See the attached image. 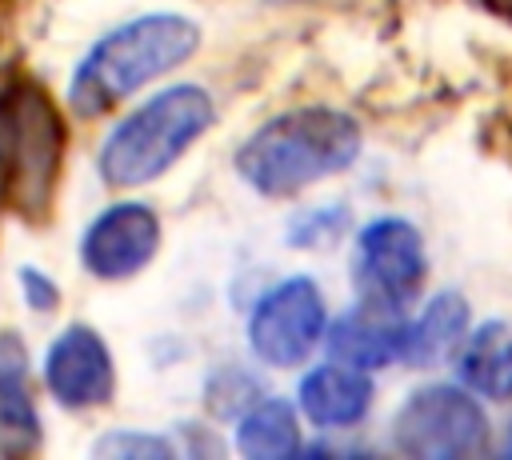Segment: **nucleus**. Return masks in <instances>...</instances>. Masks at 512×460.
<instances>
[{
	"instance_id": "obj_3",
	"label": "nucleus",
	"mask_w": 512,
	"mask_h": 460,
	"mask_svg": "<svg viewBox=\"0 0 512 460\" xmlns=\"http://www.w3.org/2000/svg\"><path fill=\"white\" fill-rule=\"evenodd\" d=\"M216 120V104L200 84H172L132 108L100 148V176L112 188H136L164 176Z\"/></svg>"
},
{
	"instance_id": "obj_19",
	"label": "nucleus",
	"mask_w": 512,
	"mask_h": 460,
	"mask_svg": "<svg viewBox=\"0 0 512 460\" xmlns=\"http://www.w3.org/2000/svg\"><path fill=\"white\" fill-rule=\"evenodd\" d=\"M496 12H504V16H512V0H488Z\"/></svg>"
},
{
	"instance_id": "obj_10",
	"label": "nucleus",
	"mask_w": 512,
	"mask_h": 460,
	"mask_svg": "<svg viewBox=\"0 0 512 460\" xmlns=\"http://www.w3.org/2000/svg\"><path fill=\"white\" fill-rule=\"evenodd\" d=\"M396 312L400 308L364 300V304L348 308L344 316H336V324L328 328V352H332V360L372 372V368H384L396 356H404V348H408V324Z\"/></svg>"
},
{
	"instance_id": "obj_14",
	"label": "nucleus",
	"mask_w": 512,
	"mask_h": 460,
	"mask_svg": "<svg viewBox=\"0 0 512 460\" xmlns=\"http://www.w3.org/2000/svg\"><path fill=\"white\" fill-rule=\"evenodd\" d=\"M236 448L252 460H280L300 448V428L296 412L280 396H264L244 408L240 428H236Z\"/></svg>"
},
{
	"instance_id": "obj_4",
	"label": "nucleus",
	"mask_w": 512,
	"mask_h": 460,
	"mask_svg": "<svg viewBox=\"0 0 512 460\" xmlns=\"http://www.w3.org/2000/svg\"><path fill=\"white\" fill-rule=\"evenodd\" d=\"M4 112L12 132V196L28 216H40L60 176V156H64L60 116L52 100L32 84L12 88L4 96Z\"/></svg>"
},
{
	"instance_id": "obj_6",
	"label": "nucleus",
	"mask_w": 512,
	"mask_h": 460,
	"mask_svg": "<svg viewBox=\"0 0 512 460\" xmlns=\"http://www.w3.org/2000/svg\"><path fill=\"white\" fill-rule=\"evenodd\" d=\"M324 336H328L324 296H320L316 280H308V276H288V280L272 284L248 316V344H252L256 360H264L272 368H292V364L308 360V352Z\"/></svg>"
},
{
	"instance_id": "obj_1",
	"label": "nucleus",
	"mask_w": 512,
	"mask_h": 460,
	"mask_svg": "<svg viewBox=\"0 0 512 460\" xmlns=\"http://www.w3.org/2000/svg\"><path fill=\"white\" fill-rule=\"evenodd\" d=\"M360 152V124L340 108H288L260 124L236 152V172L264 196H292L340 168Z\"/></svg>"
},
{
	"instance_id": "obj_8",
	"label": "nucleus",
	"mask_w": 512,
	"mask_h": 460,
	"mask_svg": "<svg viewBox=\"0 0 512 460\" xmlns=\"http://www.w3.org/2000/svg\"><path fill=\"white\" fill-rule=\"evenodd\" d=\"M160 248V216L140 200L108 204L80 240V260L100 280L136 276Z\"/></svg>"
},
{
	"instance_id": "obj_2",
	"label": "nucleus",
	"mask_w": 512,
	"mask_h": 460,
	"mask_svg": "<svg viewBox=\"0 0 512 460\" xmlns=\"http://www.w3.org/2000/svg\"><path fill=\"white\" fill-rule=\"evenodd\" d=\"M200 48V28L176 12H148L104 32L72 72L68 104L80 116H96L180 68Z\"/></svg>"
},
{
	"instance_id": "obj_15",
	"label": "nucleus",
	"mask_w": 512,
	"mask_h": 460,
	"mask_svg": "<svg viewBox=\"0 0 512 460\" xmlns=\"http://www.w3.org/2000/svg\"><path fill=\"white\" fill-rule=\"evenodd\" d=\"M468 328V304L456 292H440L432 296V304L420 312L416 324H408V348L404 360L408 364H432L444 352H452L464 340Z\"/></svg>"
},
{
	"instance_id": "obj_5",
	"label": "nucleus",
	"mask_w": 512,
	"mask_h": 460,
	"mask_svg": "<svg viewBox=\"0 0 512 460\" xmlns=\"http://www.w3.org/2000/svg\"><path fill=\"white\" fill-rule=\"evenodd\" d=\"M484 412L480 404L452 384H428L412 392L392 424V440L404 456L420 460H456L472 456L484 444Z\"/></svg>"
},
{
	"instance_id": "obj_13",
	"label": "nucleus",
	"mask_w": 512,
	"mask_h": 460,
	"mask_svg": "<svg viewBox=\"0 0 512 460\" xmlns=\"http://www.w3.org/2000/svg\"><path fill=\"white\" fill-rule=\"evenodd\" d=\"M460 380L480 392V396H512V324L508 320H492L484 328H476L464 340L460 352Z\"/></svg>"
},
{
	"instance_id": "obj_16",
	"label": "nucleus",
	"mask_w": 512,
	"mask_h": 460,
	"mask_svg": "<svg viewBox=\"0 0 512 460\" xmlns=\"http://www.w3.org/2000/svg\"><path fill=\"white\" fill-rule=\"evenodd\" d=\"M96 456H112V460H160V456H172V444L164 436H152V432H108L104 440H96L92 448Z\"/></svg>"
},
{
	"instance_id": "obj_9",
	"label": "nucleus",
	"mask_w": 512,
	"mask_h": 460,
	"mask_svg": "<svg viewBox=\"0 0 512 460\" xmlns=\"http://www.w3.org/2000/svg\"><path fill=\"white\" fill-rule=\"evenodd\" d=\"M44 384L64 408L108 404L116 388V368L104 336L88 324H68L44 356Z\"/></svg>"
},
{
	"instance_id": "obj_17",
	"label": "nucleus",
	"mask_w": 512,
	"mask_h": 460,
	"mask_svg": "<svg viewBox=\"0 0 512 460\" xmlns=\"http://www.w3.org/2000/svg\"><path fill=\"white\" fill-rule=\"evenodd\" d=\"M12 192V132H8V112L0 104V200Z\"/></svg>"
},
{
	"instance_id": "obj_11",
	"label": "nucleus",
	"mask_w": 512,
	"mask_h": 460,
	"mask_svg": "<svg viewBox=\"0 0 512 460\" xmlns=\"http://www.w3.org/2000/svg\"><path fill=\"white\" fill-rule=\"evenodd\" d=\"M300 408L320 428H344L356 424L372 404V380L364 368L352 364H320L300 380Z\"/></svg>"
},
{
	"instance_id": "obj_7",
	"label": "nucleus",
	"mask_w": 512,
	"mask_h": 460,
	"mask_svg": "<svg viewBox=\"0 0 512 460\" xmlns=\"http://www.w3.org/2000/svg\"><path fill=\"white\" fill-rule=\"evenodd\" d=\"M356 288L364 300L404 308L424 280V240L408 220L384 216L356 236Z\"/></svg>"
},
{
	"instance_id": "obj_18",
	"label": "nucleus",
	"mask_w": 512,
	"mask_h": 460,
	"mask_svg": "<svg viewBox=\"0 0 512 460\" xmlns=\"http://www.w3.org/2000/svg\"><path fill=\"white\" fill-rule=\"evenodd\" d=\"M20 280H24V288H28V296H32L36 308H52V304H56V288H52V280H44L36 268H24Z\"/></svg>"
},
{
	"instance_id": "obj_12",
	"label": "nucleus",
	"mask_w": 512,
	"mask_h": 460,
	"mask_svg": "<svg viewBox=\"0 0 512 460\" xmlns=\"http://www.w3.org/2000/svg\"><path fill=\"white\" fill-rule=\"evenodd\" d=\"M0 440L32 448L40 440V416L28 388V352L16 332H0Z\"/></svg>"
}]
</instances>
